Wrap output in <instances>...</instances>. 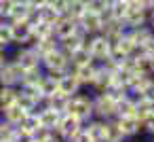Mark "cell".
Listing matches in <instances>:
<instances>
[{"label": "cell", "instance_id": "1", "mask_svg": "<svg viewBox=\"0 0 154 142\" xmlns=\"http://www.w3.org/2000/svg\"><path fill=\"white\" fill-rule=\"evenodd\" d=\"M40 66H42V70H45L47 74H55V76H61V74H66V72L72 68L70 57H68L59 47H57L55 51L42 55V57H40Z\"/></svg>", "mask_w": 154, "mask_h": 142}, {"label": "cell", "instance_id": "2", "mask_svg": "<svg viewBox=\"0 0 154 142\" xmlns=\"http://www.w3.org/2000/svg\"><path fill=\"white\" fill-rule=\"evenodd\" d=\"M66 112L68 115H74L78 117L82 123H87L89 119H93V95L89 93H76L68 100V106H66Z\"/></svg>", "mask_w": 154, "mask_h": 142}, {"label": "cell", "instance_id": "3", "mask_svg": "<svg viewBox=\"0 0 154 142\" xmlns=\"http://www.w3.org/2000/svg\"><path fill=\"white\" fill-rule=\"evenodd\" d=\"M93 117L95 119H114L116 117V100L103 91V93H93Z\"/></svg>", "mask_w": 154, "mask_h": 142}, {"label": "cell", "instance_id": "4", "mask_svg": "<svg viewBox=\"0 0 154 142\" xmlns=\"http://www.w3.org/2000/svg\"><path fill=\"white\" fill-rule=\"evenodd\" d=\"M87 49H89L91 57H93L97 64H101L103 60H108V57L112 55V43H110L103 34H93V36H89V38H87Z\"/></svg>", "mask_w": 154, "mask_h": 142}, {"label": "cell", "instance_id": "5", "mask_svg": "<svg viewBox=\"0 0 154 142\" xmlns=\"http://www.w3.org/2000/svg\"><path fill=\"white\" fill-rule=\"evenodd\" d=\"M82 121L78 119V117H74V115H68V112H63L61 115V121H59V125L55 127V131H57V136L63 140V142H68V140H72L80 129H82Z\"/></svg>", "mask_w": 154, "mask_h": 142}, {"label": "cell", "instance_id": "6", "mask_svg": "<svg viewBox=\"0 0 154 142\" xmlns=\"http://www.w3.org/2000/svg\"><path fill=\"white\" fill-rule=\"evenodd\" d=\"M21 76H23V70H21V66H19L13 57H9V60H7V64L0 68V85L19 87Z\"/></svg>", "mask_w": 154, "mask_h": 142}, {"label": "cell", "instance_id": "7", "mask_svg": "<svg viewBox=\"0 0 154 142\" xmlns=\"http://www.w3.org/2000/svg\"><path fill=\"white\" fill-rule=\"evenodd\" d=\"M13 60L21 66V70H30V68H38L40 66V55L36 53V49L32 45H21L17 47Z\"/></svg>", "mask_w": 154, "mask_h": 142}, {"label": "cell", "instance_id": "8", "mask_svg": "<svg viewBox=\"0 0 154 142\" xmlns=\"http://www.w3.org/2000/svg\"><path fill=\"white\" fill-rule=\"evenodd\" d=\"M122 24L127 30H133V28H139V26H146L148 24V9H143L141 5H135L131 2L125 17H122Z\"/></svg>", "mask_w": 154, "mask_h": 142}, {"label": "cell", "instance_id": "9", "mask_svg": "<svg viewBox=\"0 0 154 142\" xmlns=\"http://www.w3.org/2000/svg\"><path fill=\"white\" fill-rule=\"evenodd\" d=\"M11 32H13V45H17V47L32 45V40H34V36H32V21L30 19L11 21Z\"/></svg>", "mask_w": 154, "mask_h": 142}, {"label": "cell", "instance_id": "10", "mask_svg": "<svg viewBox=\"0 0 154 142\" xmlns=\"http://www.w3.org/2000/svg\"><path fill=\"white\" fill-rule=\"evenodd\" d=\"M114 121H116L118 129L122 131L125 140H129V138H133V136L141 134V121H139L135 115H127V117H114Z\"/></svg>", "mask_w": 154, "mask_h": 142}, {"label": "cell", "instance_id": "11", "mask_svg": "<svg viewBox=\"0 0 154 142\" xmlns=\"http://www.w3.org/2000/svg\"><path fill=\"white\" fill-rule=\"evenodd\" d=\"M103 15L99 13H93V11H87L80 19H78V26L87 32V36H93V34H99L101 32V26H103Z\"/></svg>", "mask_w": 154, "mask_h": 142}, {"label": "cell", "instance_id": "12", "mask_svg": "<svg viewBox=\"0 0 154 142\" xmlns=\"http://www.w3.org/2000/svg\"><path fill=\"white\" fill-rule=\"evenodd\" d=\"M36 115H38V123H40V127L55 129V127L59 125L63 112H59V110H55V108H51V106H47V104L42 102V106H40V110H38Z\"/></svg>", "mask_w": 154, "mask_h": 142}, {"label": "cell", "instance_id": "13", "mask_svg": "<svg viewBox=\"0 0 154 142\" xmlns=\"http://www.w3.org/2000/svg\"><path fill=\"white\" fill-rule=\"evenodd\" d=\"M70 70H72V74L78 79V83H80L82 87H91L93 76H95V72H97V64L91 62V64H82V66H72Z\"/></svg>", "mask_w": 154, "mask_h": 142}, {"label": "cell", "instance_id": "14", "mask_svg": "<svg viewBox=\"0 0 154 142\" xmlns=\"http://www.w3.org/2000/svg\"><path fill=\"white\" fill-rule=\"evenodd\" d=\"M110 87H112V72H110V70H106L103 66H99V64H97V72H95L93 83H91L93 93H103V91H108Z\"/></svg>", "mask_w": 154, "mask_h": 142}, {"label": "cell", "instance_id": "15", "mask_svg": "<svg viewBox=\"0 0 154 142\" xmlns=\"http://www.w3.org/2000/svg\"><path fill=\"white\" fill-rule=\"evenodd\" d=\"M80 89H82V85H80L78 79L72 74V70H68L66 74L59 76V93H61V95L72 98V95H76Z\"/></svg>", "mask_w": 154, "mask_h": 142}, {"label": "cell", "instance_id": "16", "mask_svg": "<svg viewBox=\"0 0 154 142\" xmlns=\"http://www.w3.org/2000/svg\"><path fill=\"white\" fill-rule=\"evenodd\" d=\"M36 87H38L42 100H47V98L59 93V76H55V74H47V72H45V76L40 79V83H38Z\"/></svg>", "mask_w": 154, "mask_h": 142}, {"label": "cell", "instance_id": "17", "mask_svg": "<svg viewBox=\"0 0 154 142\" xmlns=\"http://www.w3.org/2000/svg\"><path fill=\"white\" fill-rule=\"evenodd\" d=\"M74 32H76V19H72L68 15H61L53 26V34L57 36V40H61V38H66V36H70Z\"/></svg>", "mask_w": 154, "mask_h": 142}, {"label": "cell", "instance_id": "18", "mask_svg": "<svg viewBox=\"0 0 154 142\" xmlns=\"http://www.w3.org/2000/svg\"><path fill=\"white\" fill-rule=\"evenodd\" d=\"M30 13H32V9H30V5L26 2V0H13V2H11V9H9V13H7L5 19H9V21L30 19Z\"/></svg>", "mask_w": 154, "mask_h": 142}, {"label": "cell", "instance_id": "19", "mask_svg": "<svg viewBox=\"0 0 154 142\" xmlns=\"http://www.w3.org/2000/svg\"><path fill=\"white\" fill-rule=\"evenodd\" d=\"M85 43H87V36H82V34L74 32V34H70V36H66V38H61V40H59V49L70 57V55H72L74 51H78Z\"/></svg>", "mask_w": 154, "mask_h": 142}, {"label": "cell", "instance_id": "20", "mask_svg": "<svg viewBox=\"0 0 154 142\" xmlns=\"http://www.w3.org/2000/svg\"><path fill=\"white\" fill-rule=\"evenodd\" d=\"M0 117H2L7 123H11V125L17 127V125H21V121L28 117V110H23V108L15 102V104H11L9 108H5L2 112H0Z\"/></svg>", "mask_w": 154, "mask_h": 142}, {"label": "cell", "instance_id": "21", "mask_svg": "<svg viewBox=\"0 0 154 142\" xmlns=\"http://www.w3.org/2000/svg\"><path fill=\"white\" fill-rule=\"evenodd\" d=\"M129 32V36H131V40L135 43V47L137 49H141L152 36H154V30H152V26L150 24H146V26H139V28H133V30H127Z\"/></svg>", "mask_w": 154, "mask_h": 142}, {"label": "cell", "instance_id": "22", "mask_svg": "<svg viewBox=\"0 0 154 142\" xmlns=\"http://www.w3.org/2000/svg\"><path fill=\"white\" fill-rule=\"evenodd\" d=\"M85 129L89 131V136L93 138V142H106V121L101 119H89L85 123Z\"/></svg>", "mask_w": 154, "mask_h": 142}, {"label": "cell", "instance_id": "23", "mask_svg": "<svg viewBox=\"0 0 154 142\" xmlns=\"http://www.w3.org/2000/svg\"><path fill=\"white\" fill-rule=\"evenodd\" d=\"M32 47H34V49H36V53L42 57V55H47V53L55 51V49L59 47V40H57V36H47V38L34 40V43H32Z\"/></svg>", "mask_w": 154, "mask_h": 142}, {"label": "cell", "instance_id": "24", "mask_svg": "<svg viewBox=\"0 0 154 142\" xmlns=\"http://www.w3.org/2000/svg\"><path fill=\"white\" fill-rule=\"evenodd\" d=\"M17 102V87H9V85H0V112L5 108H9L11 104Z\"/></svg>", "mask_w": 154, "mask_h": 142}, {"label": "cell", "instance_id": "25", "mask_svg": "<svg viewBox=\"0 0 154 142\" xmlns=\"http://www.w3.org/2000/svg\"><path fill=\"white\" fill-rule=\"evenodd\" d=\"M45 76V70L42 66L38 68H30V70H23V76H21V83L19 85H30V87H36L40 83V79Z\"/></svg>", "mask_w": 154, "mask_h": 142}, {"label": "cell", "instance_id": "26", "mask_svg": "<svg viewBox=\"0 0 154 142\" xmlns=\"http://www.w3.org/2000/svg\"><path fill=\"white\" fill-rule=\"evenodd\" d=\"M85 13H87V0H68V11H66L68 17L78 21Z\"/></svg>", "mask_w": 154, "mask_h": 142}, {"label": "cell", "instance_id": "27", "mask_svg": "<svg viewBox=\"0 0 154 142\" xmlns=\"http://www.w3.org/2000/svg\"><path fill=\"white\" fill-rule=\"evenodd\" d=\"M32 36H34V40H40V38H47V36H55L53 34V26L47 24V21H34L32 24Z\"/></svg>", "mask_w": 154, "mask_h": 142}, {"label": "cell", "instance_id": "28", "mask_svg": "<svg viewBox=\"0 0 154 142\" xmlns=\"http://www.w3.org/2000/svg\"><path fill=\"white\" fill-rule=\"evenodd\" d=\"M91 62H95L93 57H91V53H89V49H87V43L78 49V51H74L72 55H70V64L72 66H82V64H91ZM97 64V62H95Z\"/></svg>", "mask_w": 154, "mask_h": 142}, {"label": "cell", "instance_id": "29", "mask_svg": "<svg viewBox=\"0 0 154 142\" xmlns=\"http://www.w3.org/2000/svg\"><path fill=\"white\" fill-rule=\"evenodd\" d=\"M106 142H125V136L114 119H106Z\"/></svg>", "mask_w": 154, "mask_h": 142}, {"label": "cell", "instance_id": "30", "mask_svg": "<svg viewBox=\"0 0 154 142\" xmlns=\"http://www.w3.org/2000/svg\"><path fill=\"white\" fill-rule=\"evenodd\" d=\"M34 142H63L55 129H47V127H38L34 131Z\"/></svg>", "mask_w": 154, "mask_h": 142}, {"label": "cell", "instance_id": "31", "mask_svg": "<svg viewBox=\"0 0 154 142\" xmlns=\"http://www.w3.org/2000/svg\"><path fill=\"white\" fill-rule=\"evenodd\" d=\"M0 45H5L7 49L13 45V32L9 19H0Z\"/></svg>", "mask_w": 154, "mask_h": 142}, {"label": "cell", "instance_id": "32", "mask_svg": "<svg viewBox=\"0 0 154 142\" xmlns=\"http://www.w3.org/2000/svg\"><path fill=\"white\" fill-rule=\"evenodd\" d=\"M68 100H70V98H66V95H61V93H55V95H51V98H47V100H42V102H45L47 106H51V108L59 110V112H66Z\"/></svg>", "mask_w": 154, "mask_h": 142}, {"label": "cell", "instance_id": "33", "mask_svg": "<svg viewBox=\"0 0 154 142\" xmlns=\"http://www.w3.org/2000/svg\"><path fill=\"white\" fill-rule=\"evenodd\" d=\"M15 125H11V123H7L2 117H0V142H13V138H15Z\"/></svg>", "mask_w": 154, "mask_h": 142}, {"label": "cell", "instance_id": "34", "mask_svg": "<svg viewBox=\"0 0 154 142\" xmlns=\"http://www.w3.org/2000/svg\"><path fill=\"white\" fill-rule=\"evenodd\" d=\"M108 7H110V0H87V11H93L99 15H106Z\"/></svg>", "mask_w": 154, "mask_h": 142}, {"label": "cell", "instance_id": "35", "mask_svg": "<svg viewBox=\"0 0 154 142\" xmlns=\"http://www.w3.org/2000/svg\"><path fill=\"white\" fill-rule=\"evenodd\" d=\"M17 127H23V129H28V131H36L38 127H40V123H38V115L36 112H28V117L21 121V125H17Z\"/></svg>", "mask_w": 154, "mask_h": 142}, {"label": "cell", "instance_id": "36", "mask_svg": "<svg viewBox=\"0 0 154 142\" xmlns=\"http://www.w3.org/2000/svg\"><path fill=\"white\" fill-rule=\"evenodd\" d=\"M13 142H34V134L28 131V129H23V127H17V129H15Z\"/></svg>", "mask_w": 154, "mask_h": 142}, {"label": "cell", "instance_id": "37", "mask_svg": "<svg viewBox=\"0 0 154 142\" xmlns=\"http://www.w3.org/2000/svg\"><path fill=\"white\" fill-rule=\"evenodd\" d=\"M49 7L61 17V15H66V11H68V0H49Z\"/></svg>", "mask_w": 154, "mask_h": 142}, {"label": "cell", "instance_id": "38", "mask_svg": "<svg viewBox=\"0 0 154 142\" xmlns=\"http://www.w3.org/2000/svg\"><path fill=\"white\" fill-rule=\"evenodd\" d=\"M141 131H146V134L154 136V110H152V115H150V117H146V119L141 121Z\"/></svg>", "mask_w": 154, "mask_h": 142}, {"label": "cell", "instance_id": "39", "mask_svg": "<svg viewBox=\"0 0 154 142\" xmlns=\"http://www.w3.org/2000/svg\"><path fill=\"white\" fill-rule=\"evenodd\" d=\"M68 142H93V138L89 136V131H87V129H85V125H82V129H80L72 140H68Z\"/></svg>", "mask_w": 154, "mask_h": 142}, {"label": "cell", "instance_id": "40", "mask_svg": "<svg viewBox=\"0 0 154 142\" xmlns=\"http://www.w3.org/2000/svg\"><path fill=\"white\" fill-rule=\"evenodd\" d=\"M26 2L30 5V9H42L49 5V0H26Z\"/></svg>", "mask_w": 154, "mask_h": 142}, {"label": "cell", "instance_id": "41", "mask_svg": "<svg viewBox=\"0 0 154 142\" xmlns=\"http://www.w3.org/2000/svg\"><path fill=\"white\" fill-rule=\"evenodd\" d=\"M7 60H9V55H7V51H0V68H2V66L7 64Z\"/></svg>", "mask_w": 154, "mask_h": 142}, {"label": "cell", "instance_id": "42", "mask_svg": "<svg viewBox=\"0 0 154 142\" xmlns=\"http://www.w3.org/2000/svg\"><path fill=\"white\" fill-rule=\"evenodd\" d=\"M150 62H152V70H154V53H150Z\"/></svg>", "mask_w": 154, "mask_h": 142}, {"label": "cell", "instance_id": "43", "mask_svg": "<svg viewBox=\"0 0 154 142\" xmlns=\"http://www.w3.org/2000/svg\"><path fill=\"white\" fill-rule=\"evenodd\" d=\"M0 51H7V47H5V45H0Z\"/></svg>", "mask_w": 154, "mask_h": 142}]
</instances>
